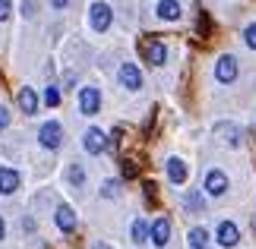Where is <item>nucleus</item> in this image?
I'll list each match as a JSON object with an SVG mask.
<instances>
[{"mask_svg": "<svg viewBox=\"0 0 256 249\" xmlns=\"http://www.w3.org/2000/svg\"><path fill=\"white\" fill-rule=\"evenodd\" d=\"M51 6L54 9H66V6H70V0H51Z\"/></svg>", "mask_w": 256, "mask_h": 249, "instance_id": "c85d7f7f", "label": "nucleus"}, {"mask_svg": "<svg viewBox=\"0 0 256 249\" xmlns=\"http://www.w3.org/2000/svg\"><path fill=\"white\" fill-rule=\"evenodd\" d=\"M66 177H70V183H73V186H82V183H86V171H82L80 164H73L70 171H66Z\"/></svg>", "mask_w": 256, "mask_h": 249, "instance_id": "aec40b11", "label": "nucleus"}, {"mask_svg": "<svg viewBox=\"0 0 256 249\" xmlns=\"http://www.w3.org/2000/svg\"><path fill=\"white\" fill-rule=\"evenodd\" d=\"M6 237V224H4V218H0V240Z\"/></svg>", "mask_w": 256, "mask_h": 249, "instance_id": "c756f323", "label": "nucleus"}, {"mask_svg": "<svg viewBox=\"0 0 256 249\" xmlns=\"http://www.w3.org/2000/svg\"><path fill=\"white\" fill-rule=\"evenodd\" d=\"M155 13H158V19H164V22H177V19H180V0H158Z\"/></svg>", "mask_w": 256, "mask_h": 249, "instance_id": "f8f14e48", "label": "nucleus"}, {"mask_svg": "<svg viewBox=\"0 0 256 249\" xmlns=\"http://www.w3.org/2000/svg\"><path fill=\"white\" fill-rule=\"evenodd\" d=\"M142 57L152 66H162L164 60H168V47H164V41H158V38H146L142 41Z\"/></svg>", "mask_w": 256, "mask_h": 249, "instance_id": "20e7f679", "label": "nucleus"}, {"mask_svg": "<svg viewBox=\"0 0 256 249\" xmlns=\"http://www.w3.org/2000/svg\"><path fill=\"white\" fill-rule=\"evenodd\" d=\"M149 237H152L155 246H168V240H171V221H168V218H155V221L149 224Z\"/></svg>", "mask_w": 256, "mask_h": 249, "instance_id": "6e6552de", "label": "nucleus"}, {"mask_svg": "<svg viewBox=\"0 0 256 249\" xmlns=\"http://www.w3.org/2000/svg\"><path fill=\"white\" fill-rule=\"evenodd\" d=\"M250 133H253V136H256V126H250Z\"/></svg>", "mask_w": 256, "mask_h": 249, "instance_id": "2f4dec72", "label": "nucleus"}, {"mask_svg": "<svg viewBox=\"0 0 256 249\" xmlns=\"http://www.w3.org/2000/svg\"><path fill=\"white\" fill-rule=\"evenodd\" d=\"M92 249H111V246H108V243H95Z\"/></svg>", "mask_w": 256, "mask_h": 249, "instance_id": "7c9ffc66", "label": "nucleus"}, {"mask_svg": "<svg viewBox=\"0 0 256 249\" xmlns=\"http://www.w3.org/2000/svg\"><path fill=\"white\" fill-rule=\"evenodd\" d=\"M168 180H171L174 186L186 183V164L180 161V158H168Z\"/></svg>", "mask_w": 256, "mask_h": 249, "instance_id": "2eb2a0df", "label": "nucleus"}, {"mask_svg": "<svg viewBox=\"0 0 256 249\" xmlns=\"http://www.w3.org/2000/svg\"><path fill=\"white\" fill-rule=\"evenodd\" d=\"M10 19V0H0V22Z\"/></svg>", "mask_w": 256, "mask_h": 249, "instance_id": "bb28decb", "label": "nucleus"}, {"mask_svg": "<svg viewBox=\"0 0 256 249\" xmlns=\"http://www.w3.org/2000/svg\"><path fill=\"white\" fill-rule=\"evenodd\" d=\"M82 145H86V152H88V155H102L104 148H108V136H104L98 126H92V129H88V133L82 136Z\"/></svg>", "mask_w": 256, "mask_h": 249, "instance_id": "1a4fd4ad", "label": "nucleus"}, {"mask_svg": "<svg viewBox=\"0 0 256 249\" xmlns=\"http://www.w3.org/2000/svg\"><path fill=\"white\" fill-rule=\"evenodd\" d=\"M16 98H19V107H22L26 114H38V95H35L28 85H26V88H19V95H16Z\"/></svg>", "mask_w": 256, "mask_h": 249, "instance_id": "dca6fc26", "label": "nucleus"}, {"mask_svg": "<svg viewBox=\"0 0 256 249\" xmlns=\"http://www.w3.org/2000/svg\"><path fill=\"white\" fill-rule=\"evenodd\" d=\"M140 174V167H136L133 158H124V177H136Z\"/></svg>", "mask_w": 256, "mask_h": 249, "instance_id": "b1692460", "label": "nucleus"}, {"mask_svg": "<svg viewBox=\"0 0 256 249\" xmlns=\"http://www.w3.org/2000/svg\"><path fill=\"white\" fill-rule=\"evenodd\" d=\"M215 133H222L224 142H228L231 148H240V142H244L240 126H234V123H215Z\"/></svg>", "mask_w": 256, "mask_h": 249, "instance_id": "4468645a", "label": "nucleus"}, {"mask_svg": "<svg viewBox=\"0 0 256 249\" xmlns=\"http://www.w3.org/2000/svg\"><path fill=\"white\" fill-rule=\"evenodd\" d=\"M209 28H212V25H209V16L200 13V32H202V35H209Z\"/></svg>", "mask_w": 256, "mask_h": 249, "instance_id": "a878e982", "label": "nucleus"}, {"mask_svg": "<svg viewBox=\"0 0 256 249\" xmlns=\"http://www.w3.org/2000/svg\"><path fill=\"white\" fill-rule=\"evenodd\" d=\"M117 79H120V85L130 88V92H140V88H142V73H140L136 63H124L120 73H117Z\"/></svg>", "mask_w": 256, "mask_h": 249, "instance_id": "423d86ee", "label": "nucleus"}, {"mask_svg": "<svg viewBox=\"0 0 256 249\" xmlns=\"http://www.w3.org/2000/svg\"><path fill=\"white\" fill-rule=\"evenodd\" d=\"M206 193H209V196H224V193H228V174L218 171V167L209 171V174H206Z\"/></svg>", "mask_w": 256, "mask_h": 249, "instance_id": "0eeeda50", "label": "nucleus"}, {"mask_svg": "<svg viewBox=\"0 0 256 249\" xmlns=\"http://www.w3.org/2000/svg\"><path fill=\"white\" fill-rule=\"evenodd\" d=\"M114 22V9L104 3V0H98V3H92V9H88V25L95 28V32H108Z\"/></svg>", "mask_w": 256, "mask_h": 249, "instance_id": "f257e3e1", "label": "nucleus"}, {"mask_svg": "<svg viewBox=\"0 0 256 249\" xmlns=\"http://www.w3.org/2000/svg\"><path fill=\"white\" fill-rule=\"evenodd\" d=\"M44 104H48V107H57V104H60V88H57V85H48V92H44Z\"/></svg>", "mask_w": 256, "mask_h": 249, "instance_id": "412c9836", "label": "nucleus"}, {"mask_svg": "<svg viewBox=\"0 0 256 249\" xmlns=\"http://www.w3.org/2000/svg\"><path fill=\"white\" fill-rule=\"evenodd\" d=\"M186 243H190V249H206L209 246V231H206V227H193L190 237H186Z\"/></svg>", "mask_w": 256, "mask_h": 249, "instance_id": "a211bd4d", "label": "nucleus"}, {"mask_svg": "<svg viewBox=\"0 0 256 249\" xmlns=\"http://www.w3.org/2000/svg\"><path fill=\"white\" fill-rule=\"evenodd\" d=\"M19 183H22V177H19V171H13V167H0V193L4 196H13Z\"/></svg>", "mask_w": 256, "mask_h": 249, "instance_id": "9d476101", "label": "nucleus"}, {"mask_svg": "<svg viewBox=\"0 0 256 249\" xmlns=\"http://www.w3.org/2000/svg\"><path fill=\"white\" fill-rule=\"evenodd\" d=\"M54 221H57V227H60L64 234H73L76 231V212H73L70 205H60V208H57Z\"/></svg>", "mask_w": 256, "mask_h": 249, "instance_id": "ddd939ff", "label": "nucleus"}, {"mask_svg": "<svg viewBox=\"0 0 256 249\" xmlns=\"http://www.w3.org/2000/svg\"><path fill=\"white\" fill-rule=\"evenodd\" d=\"M244 41H247V47L256 51V22H250L247 28H244Z\"/></svg>", "mask_w": 256, "mask_h": 249, "instance_id": "5701e85b", "label": "nucleus"}, {"mask_svg": "<svg viewBox=\"0 0 256 249\" xmlns=\"http://www.w3.org/2000/svg\"><path fill=\"white\" fill-rule=\"evenodd\" d=\"M80 111L86 117H92V114L102 111V92H98L95 85H86L82 92H80Z\"/></svg>", "mask_w": 256, "mask_h": 249, "instance_id": "39448f33", "label": "nucleus"}, {"mask_svg": "<svg viewBox=\"0 0 256 249\" xmlns=\"http://www.w3.org/2000/svg\"><path fill=\"white\" fill-rule=\"evenodd\" d=\"M6 126H10V111L0 104V129H6Z\"/></svg>", "mask_w": 256, "mask_h": 249, "instance_id": "393cba45", "label": "nucleus"}, {"mask_svg": "<svg viewBox=\"0 0 256 249\" xmlns=\"http://www.w3.org/2000/svg\"><path fill=\"white\" fill-rule=\"evenodd\" d=\"M22 13L26 16H35V3H32V0H26V3H22Z\"/></svg>", "mask_w": 256, "mask_h": 249, "instance_id": "cd10ccee", "label": "nucleus"}, {"mask_svg": "<svg viewBox=\"0 0 256 249\" xmlns=\"http://www.w3.org/2000/svg\"><path fill=\"white\" fill-rule=\"evenodd\" d=\"M146 240H149V224L142 218H136L133 221V243H146Z\"/></svg>", "mask_w": 256, "mask_h": 249, "instance_id": "6ab92c4d", "label": "nucleus"}, {"mask_svg": "<svg viewBox=\"0 0 256 249\" xmlns=\"http://www.w3.org/2000/svg\"><path fill=\"white\" fill-rule=\"evenodd\" d=\"M238 76H240L238 57H231V54H222L218 60H215V79H218L222 85H231V82H234Z\"/></svg>", "mask_w": 256, "mask_h": 249, "instance_id": "f03ea898", "label": "nucleus"}, {"mask_svg": "<svg viewBox=\"0 0 256 249\" xmlns=\"http://www.w3.org/2000/svg\"><path fill=\"white\" fill-rule=\"evenodd\" d=\"M215 237H218L222 246H238L240 231H238V224H234V221H222V224H218V234H215Z\"/></svg>", "mask_w": 256, "mask_h": 249, "instance_id": "9b49d317", "label": "nucleus"}, {"mask_svg": "<svg viewBox=\"0 0 256 249\" xmlns=\"http://www.w3.org/2000/svg\"><path fill=\"white\" fill-rule=\"evenodd\" d=\"M184 208H186V212H193V215H200V212H206L202 193H196V189H190V193L184 196Z\"/></svg>", "mask_w": 256, "mask_h": 249, "instance_id": "f3484780", "label": "nucleus"}, {"mask_svg": "<svg viewBox=\"0 0 256 249\" xmlns=\"http://www.w3.org/2000/svg\"><path fill=\"white\" fill-rule=\"evenodd\" d=\"M38 142H42L44 148H60V142H64V126L57 123V120H48V123H42V129H38Z\"/></svg>", "mask_w": 256, "mask_h": 249, "instance_id": "7ed1b4c3", "label": "nucleus"}, {"mask_svg": "<svg viewBox=\"0 0 256 249\" xmlns=\"http://www.w3.org/2000/svg\"><path fill=\"white\" fill-rule=\"evenodd\" d=\"M102 196H104V199H114V196H120V180H108V183L102 186Z\"/></svg>", "mask_w": 256, "mask_h": 249, "instance_id": "4be33fe9", "label": "nucleus"}]
</instances>
